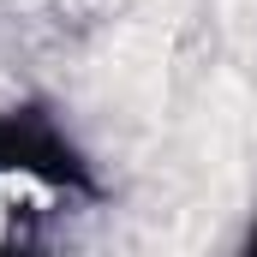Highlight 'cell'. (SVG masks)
Here are the masks:
<instances>
[{"mask_svg":"<svg viewBox=\"0 0 257 257\" xmlns=\"http://www.w3.org/2000/svg\"><path fill=\"white\" fill-rule=\"evenodd\" d=\"M251 245H257V227H251Z\"/></svg>","mask_w":257,"mask_h":257,"instance_id":"obj_1","label":"cell"}]
</instances>
